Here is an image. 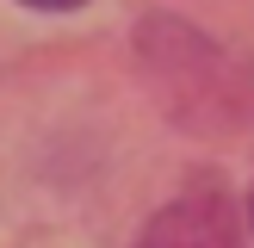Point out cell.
Segmentation results:
<instances>
[{
  "instance_id": "obj_1",
  "label": "cell",
  "mask_w": 254,
  "mask_h": 248,
  "mask_svg": "<svg viewBox=\"0 0 254 248\" xmlns=\"http://www.w3.org/2000/svg\"><path fill=\"white\" fill-rule=\"evenodd\" d=\"M136 248H242V223L223 192H186L149 217Z\"/></svg>"
},
{
  "instance_id": "obj_3",
  "label": "cell",
  "mask_w": 254,
  "mask_h": 248,
  "mask_svg": "<svg viewBox=\"0 0 254 248\" xmlns=\"http://www.w3.org/2000/svg\"><path fill=\"white\" fill-rule=\"evenodd\" d=\"M248 217H254V198H248Z\"/></svg>"
},
{
  "instance_id": "obj_2",
  "label": "cell",
  "mask_w": 254,
  "mask_h": 248,
  "mask_svg": "<svg viewBox=\"0 0 254 248\" xmlns=\"http://www.w3.org/2000/svg\"><path fill=\"white\" fill-rule=\"evenodd\" d=\"M25 6H37V12H74V6H87V0H25Z\"/></svg>"
}]
</instances>
